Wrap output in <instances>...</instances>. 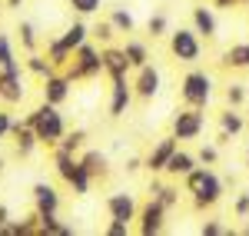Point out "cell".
<instances>
[{
    "label": "cell",
    "mask_w": 249,
    "mask_h": 236,
    "mask_svg": "<svg viewBox=\"0 0 249 236\" xmlns=\"http://www.w3.org/2000/svg\"><path fill=\"white\" fill-rule=\"evenodd\" d=\"M183 190L190 193L193 200V210H213L219 200H223V193H226V183H223V177L213 170V166H206V163H199L193 173H186L183 177Z\"/></svg>",
    "instance_id": "cell-1"
},
{
    "label": "cell",
    "mask_w": 249,
    "mask_h": 236,
    "mask_svg": "<svg viewBox=\"0 0 249 236\" xmlns=\"http://www.w3.org/2000/svg\"><path fill=\"white\" fill-rule=\"evenodd\" d=\"M23 123H30V127L37 130L40 146H50V150H53L60 140H63V133H67V120H63V113H60V107L47 103V100L40 103L37 110H30Z\"/></svg>",
    "instance_id": "cell-2"
},
{
    "label": "cell",
    "mask_w": 249,
    "mask_h": 236,
    "mask_svg": "<svg viewBox=\"0 0 249 236\" xmlns=\"http://www.w3.org/2000/svg\"><path fill=\"white\" fill-rule=\"evenodd\" d=\"M93 37L90 34V27L83 23V17L80 20H73L60 37H50L47 40V57H50V63L57 67V70H63L67 63H70V57H73V50H77L80 43H87V40Z\"/></svg>",
    "instance_id": "cell-3"
},
{
    "label": "cell",
    "mask_w": 249,
    "mask_h": 236,
    "mask_svg": "<svg viewBox=\"0 0 249 236\" xmlns=\"http://www.w3.org/2000/svg\"><path fill=\"white\" fill-rule=\"evenodd\" d=\"M179 100L183 107H196V110H206L213 100V77L199 67H190L183 80H179Z\"/></svg>",
    "instance_id": "cell-4"
},
{
    "label": "cell",
    "mask_w": 249,
    "mask_h": 236,
    "mask_svg": "<svg viewBox=\"0 0 249 236\" xmlns=\"http://www.w3.org/2000/svg\"><path fill=\"white\" fill-rule=\"evenodd\" d=\"M63 73L73 80V83H80V80H93L103 73V54H100V47L96 43H80L77 50H73V57H70V63L63 67Z\"/></svg>",
    "instance_id": "cell-5"
},
{
    "label": "cell",
    "mask_w": 249,
    "mask_h": 236,
    "mask_svg": "<svg viewBox=\"0 0 249 236\" xmlns=\"http://www.w3.org/2000/svg\"><path fill=\"white\" fill-rule=\"evenodd\" d=\"M170 54L173 60L179 63H196L203 57V37L193 30V27H179V30H170Z\"/></svg>",
    "instance_id": "cell-6"
},
{
    "label": "cell",
    "mask_w": 249,
    "mask_h": 236,
    "mask_svg": "<svg viewBox=\"0 0 249 236\" xmlns=\"http://www.w3.org/2000/svg\"><path fill=\"white\" fill-rule=\"evenodd\" d=\"M166 206L160 203L156 197H150L143 206H140V217H136V233L140 236H160L166 230Z\"/></svg>",
    "instance_id": "cell-7"
},
{
    "label": "cell",
    "mask_w": 249,
    "mask_h": 236,
    "mask_svg": "<svg viewBox=\"0 0 249 236\" xmlns=\"http://www.w3.org/2000/svg\"><path fill=\"white\" fill-rule=\"evenodd\" d=\"M203 127H206L203 110H196V107H183V110L173 117L170 133H176L179 140H199V137H203Z\"/></svg>",
    "instance_id": "cell-8"
},
{
    "label": "cell",
    "mask_w": 249,
    "mask_h": 236,
    "mask_svg": "<svg viewBox=\"0 0 249 236\" xmlns=\"http://www.w3.org/2000/svg\"><path fill=\"white\" fill-rule=\"evenodd\" d=\"M179 143H183V140L176 137V133H166V137H160V140L153 143V150L146 153L143 166H146L150 173H163V170H166V163H170V157L176 153V150H179Z\"/></svg>",
    "instance_id": "cell-9"
},
{
    "label": "cell",
    "mask_w": 249,
    "mask_h": 236,
    "mask_svg": "<svg viewBox=\"0 0 249 236\" xmlns=\"http://www.w3.org/2000/svg\"><path fill=\"white\" fill-rule=\"evenodd\" d=\"M133 83L126 77H113L110 80V117L120 120L130 113V103H133Z\"/></svg>",
    "instance_id": "cell-10"
},
{
    "label": "cell",
    "mask_w": 249,
    "mask_h": 236,
    "mask_svg": "<svg viewBox=\"0 0 249 236\" xmlns=\"http://www.w3.org/2000/svg\"><path fill=\"white\" fill-rule=\"evenodd\" d=\"M23 97H27L23 73L20 70H0V103L3 107H17Z\"/></svg>",
    "instance_id": "cell-11"
},
{
    "label": "cell",
    "mask_w": 249,
    "mask_h": 236,
    "mask_svg": "<svg viewBox=\"0 0 249 236\" xmlns=\"http://www.w3.org/2000/svg\"><path fill=\"white\" fill-rule=\"evenodd\" d=\"M107 213H110V219L133 223V219L140 217L136 197H133V193H126V190H120V193H110V197H107Z\"/></svg>",
    "instance_id": "cell-12"
},
{
    "label": "cell",
    "mask_w": 249,
    "mask_h": 236,
    "mask_svg": "<svg viewBox=\"0 0 249 236\" xmlns=\"http://www.w3.org/2000/svg\"><path fill=\"white\" fill-rule=\"evenodd\" d=\"M70 87H73V80L67 77V73H50V77H43V87H40V93L47 103H53V107H63L67 100H70Z\"/></svg>",
    "instance_id": "cell-13"
},
{
    "label": "cell",
    "mask_w": 249,
    "mask_h": 236,
    "mask_svg": "<svg viewBox=\"0 0 249 236\" xmlns=\"http://www.w3.org/2000/svg\"><path fill=\"white\" fill-rule=\"evenodd\" d=\"M160 83H163V77H160V70H156L153 63L140 67V70H136V77H133L136 100H153L156 93H160Z\"/></svg>",
    "instance_id": "cell-14"
},
{
    "label": "cell",
    "mask_w": 249,
    "mask_h": 236,
    "mask_svg": "<svg viewBox=\"0 0 249 236\" xmlns=\"http://www.w3.org/2000/svg\"><path fill=\"white\" fill-rule=\"evenodd\" d=\"M100 54H103V73L113 80V77H126L133 67H130V57H126V50L123 47H113V43H107V47H100Z\"/></svg>",
    "instance_id": "cell-15"
},
{
    "label": "cell",
    "mask_w": 249,
    "mask_h": 236,
    "mask_svg": "<svg viewBox=\"0 0 249 236\" xmlns=\"http://www.w3.org/2000/svg\"><path fill=\"white\" fill-rule=\"evenodd\" d=\"M193 30L199 34L203 40H216L219 34V20H216V7H206V3H196L193 7Z\"/></svg>",
    "instance_id": "cell-16"
},
{
    "label": "cell",
    "mask_w": 249,
    "mask_h": 236,
    "mask_svg": "<svg viewBox=\"0 0 249 236\" xmlns=\"http://www.w3.org/2000/svg\"><path fill=\"white\" fill-rule=\"evenodd\" d=\"M14 153H17L20 160H30L34 157V150L40 146V140H37V130L30 127V123H14Z\"/></svg>",
    "instance_id": "cell-17"
},
{
    "label": "cell",
    "mask_w": 249,
    "mask_h": 236,
    "mask_svg": "<svg viewBox=\"0 0 249 236\" xmlns=\"http://www.w3.org/2000/svg\"><path fill=\"white\" fill-rule=\"evenodd\" d=\"M34 210L37 213H60V193L50 183H34Z\"/></svg>",
    "instance_id": "cell-18"
},
{
    "label": "cell",
    "mask_w": 249,
    "mask_h": 236,
    "mask_svg": "<svg viewBox=\"0 0 249 236\" xmlns=\"http://www.w3.org/2000/svg\"><path fill=\"white\" fill-rule=\"evenodd\" d=\"M80 163H83V170L90 173L93 180H107L110 177V160H107V153H100V150H80Z\"/></svg>",
    "instance_id": "cell-19"
},
{
    "label": "cell",
    "mask_w": 249,
    "mask_h": 236,
    "mask_svg": "<svg viewBox=\"0 0 249 236\" xmlns=\"http://www.w3.org/2000/svg\"><path fill=\"white\" fill-rule=\"evenodd\" d=\"M196 166H199V157H196V153H190V150H176L163 173H166V177H179V180H183L186 173H193Z\"/></svg>",
    "instance_id": "cell-20"
},
{
    "label": "cell",
    "mask_w": 249,
    "mask_h": 236,
    "mask_svg": "<svg viewBox=\"0 0 249 236\" xmlns=\"http://www.w3.org/2000/svg\"><path fill=\"white\" fill-rule=\"evenodd\" d=\"M37 226H40V217H37V210H34L30 217L3 223L0 226V236H37Z\"/></svg>",
    "instance_id": "cell-21"
},
{
    "label": "cell",
    "mask_w": 249,
    "mask_h": 236,
    "mask_svg": "<svg viewBox=\"0 0 249 236\" xmlns=\"http://www.w3.org/2000/svg\"><path fill=\"white\" fill-rule=\"evenodd\" d=\"M37 217H40L37 236H73V233H77L70 223H60L57 213H37Z\"/></svg>",
    "instance_id": "cell-22"
},
{
    "label": "cell",
    "mask_w": 249,
    "mask_h": 236,
    "mask_svg": "<svg viewBox=\"0 0 249 236\" xmlns=\"http://www.w3.org/2000/svg\"><path fill=\"white\" fill-rule=\"evenodd\" d=\"M219 63L226 70H249V43H232L230 50H223Z\"/></svg>",
    "instance_id": "cell-23"
},
{
    "label": "cell",
    "mask_w": 249,
    "mask_h": 236,
    "mask_svg": "<svg viewBox=\"0 0 249 236\" xmlns=\"http://www.w3.org/2000/svg\"><path fill=\"white\" fill-rule=\"evenodd\" d=\"M243 127H246V120H243V113H239V107H226V110H219V130H226L230 137H239Z\"/></svg>",
    "instance_id": "cell-24"
},
{
    "label": "cell",
    "mask_w": 249,
    "mask_h": 236,
    "mask_svg": "<svg viewBox=\"0 0 249 236\" xmlns=\"http://www.w3.org/2000/svg\"><path fill=\"white\" fill-rule=\"evenodd\" d=\"M23 67H27V70H30L34 77H40V80L50 77V73H57V67L50 63V57H47V54H37V50H34V54H27Z\"/></svg>",
    "instance_id": "cell-25"
},
{
    "label": "cell",
    "mask_w": 249,
    "mask_h": 236,
    "mask_svg": "<svg viewBox=\"0 0 249 236\" xmlns=\"http://www.w3.org/2000/svg\"><path fill=\"white\" fill-rule=\"evenodd\" d=\"M123 50H126V57H130V67H133V70H140V67L150 63V47H146L143 40H126Z\"/></svg>",
    "instance_id": "cell-26"
},
{
    "label": "cell",
    "mask_w": 249,
    "mask_h": 236,
    "mask_svg": "<svg viewBox=\"0 0 249 236\" xmlns=\"http://www.w3.org/2000/svg\"><path fill=\"white\" fill-rule=\"evenodd\" d=\"M150 197H156L166 210H176V206H179V190H176V186H163L160 180L150 183Z\"/></svg>",
    "instance_id": "cell-27"
},
{
    "label": "cell",
    "mask_w": 249,
    "mask_h": 236,
    "mask_svg": "<svg viewBox=\"0 0 249 236\" xmlns=\"http://www.w3.org/2000/svg\"><path fill=\"white\" fill-rule=\"evenodd\" d=\"M0 70H20L17 50H14V40L7 34H0Z\"/></svg>",
    "instance_id": "cell-28"
},
{
    "label": "cell",
    "mask_w": 249,
    "mask_h": 236,
    "mask_svg": "<svg viewBox=\"0 0 249 236\" xmlns=\"http://www.w3.org/2000/svg\"><path fill=\"white\" fill-rule=\"evenodd\" d=\"M57 146H60V150H67V153H77V157H80V150L87 146V130H67Z\"/></svg>",
    "instance_id": "cell-29"
},
{
    "label": "cell",
    "mask_w": 249,
    "mask_h": 236,
    "mask_svg": "<svg viewBox=\"0 0 249 236\" xmlns=\"http://www.w3.org/2000/svg\"><path fill=\"white\" fill-rule=\"evenodd\" d=\"M17 34H20V47L27 50V54H34L40 47V37H37V27L30 23V20H20V27H17Z\"/></svg>",
    "instance_id": "cell-30"
},
{
    "label": "cell",
    "mask_w": 249,
    "mask_h": 236,
    "mask_svg": "<svg viewBox=\"0 0 249 236\" xmlns=\"http://www.w3.org/2000/svg\"><path fill=\"white\" fill-rule=\"evenodd\" d=\"M110 20H113V27L120 34H133V27H136L133 14H130L126 7H113V10H110Z\"/></svg>",
    "instance_id": "cell-31"
},
{
    "label": "cell",
    "mask_w": 249,
    "mask_h": 236,
    "mask_svg": "<svg viewBox=\"0 0 249 236\" xmlns=\"http://www.w3.org/2000/svg\"><path fill=\"white\" fill-rule=\"evenodd\" d=\"M146 30H150V37H153V40L170 37V17H166V14H153V17L146 20Z\"/></svg>",
    "instance_id": "cell-32"
},
{
    "label": "cell",
    "mask_w": 249,
    "mask_h": 236,
    "mask_svg": "<svg viewBox=\"0 0 249 236\" xmlns=\"http://www.w3.org/2000/svg\"><path fill=\"white\" fill-rule=\"evenodd\" d=\"M67 3H70V10L77 17H93V14H100V7H103V0H67Z\"/></svg>",
    "instance_id": "cell-33"
},
{
    "label": "cell",
    "mask_w": 249,
    "mask_h": 236,
    "mask_svg": "<svg viewBox=\"0 0 249 236\" xmlns=\"http://www.w3.org/2000/svg\"><path fill=\"white\" fill-rule=\"evenodd\" d=\"M116 34H120V30L113 27V20H110V17H107V20H100V23L93 27V37L100 40V47H107V43H113V37H116Z\"/></svg>",
    "instance_id": "cell-34"
},
{
    "label": "cell",
    "mask_w": 249,
    "mask_h": 236,
    "mask_svg": "<svg viewBox=\"0 0 249 236\" xmlns=\"http://www.w3.org/2000/svg\"><path fill=\"white\" fill-rule=\"evenodd\" d=\"M246 83H230V87H226V103H230V107H243V103H246Z\"/></svg>",
    "instance_id": "cell-35"
},
{
    "label": "cell",
    "mask_w": 249,
    "mask_h": 236,
    "mask_svg": "<svg viewBox=\"0 0 249 236\" xmlns=\"http://www.w3.org/2000/svg\"><path fill=\"white\" fill-rule=\"evenodd\" d=\"M196 157H199V163H206V166H216L219 163V143H203Z\"/></svg>",
    "instance_id": "cell-36"
},
{
    "label": "cell",
    "mask_w": 249,
    "mask_h": 236,
    "mask_svg": "<svg viewBox=\"0 0 249 236\" xmlns=\"http://www.w3.org/2000/svg\"><path fill=\"white\" fill-rule=\"evenodd\" d=\"M230 230L219 223V219H203V226H199V236H226Z\"/></svg>",
    "instance_id": "cell-37"
},
{
    "label": "cell",
    "mask_w": 249,
    "mask_h": 236,
    "mask_svg": "<svg viewBox=\"0 0 249 236\" xmlns=\"http://www.w3.org/2000/svg\"><path fill=\"white\" fill-rule=\"evenodd\" d=\"M126 233H130V223H123V219H110L103 226V236H126Z\"/></svg>",
    "instance_id": "cell-38"
},
{
    "label": "cell",
    "mask_w": 249,
    "mask_h": 236,
    "mask_svg": "<svg viewBox=\"0 0 249 236\" xmlns=\"http://www.w3.org/2000/svg\"><path fill=\"white\" fill-rule=\"evenodd\" d=\"M232 210H236V217L246 219L249 217V193H239V197L232 200Z\"/></svg>",
    "instance_id": "cell-39"
},
{
    "label": "cell",
    "mask_w": 249,
    "mask_h": 236,
    "mask_svg": "<svg viewBox=\"0 0 249 236\" xmlns=\"http://www.w3.org/2000/svg\"><path fill=\"white\" fill-rule=\"evenodd\" d=\"M14 123H17V120L10 117L7 110H0V140H7L10 133H14Z\"/></svg>",
    "instance_id": "cell-40"
},
{
    "label": "cell",
    "mask_w": 249,
    "mask_h": 236,
    "mask_svg": "<svg viewBox=\"0 0 249 236\" xmlns=\"http://www.w3.org/2000/svg\"><path fill=\"white\" fill-rule=\"evenodd\" d=\"M213 7L216 10H232V7H239V0H213Z\"/></svg>",
    "instance_id": "cell-41"
},
{
    "label": "cell",
    "mask_w": 249,
    "mask_h": 236,
    "mask_svg": "<svg viewBox=\"0 0 249 236\" xmlns=\"http://www.w3.org/2000/svg\"><path fill=\"white\" fill-rule=\"evenodd\" d=\"M136 170H143V160H140V157H130V160H126V173H136Z\"/></svg>",
    "instance_id": "cell-42"
},
{
    "label": "cell",
    "mask_w": 249,
    "mask_h": 236,
    "mask_svg": "<svg viewBox=\"0 0 249 236\" xmlns=\"http://www.w3.org/2000/svg\"><path fill=\"white\" fill-rule=\"evenodd\" d=\"M216 143H219V146H226V143H232V137L226 133V130H219V133H216Z\"/></svg>",
    "instance_id": "cell-43"
},
{
    "label": "cell",
    "mask_w": 249,
    "mask_h": 236,
    "mask_svg": "<svg viewBox=\"0 0 249 236\" xmlns=\"http://www.w3.org/2000/svg\"><path fill=\"white\" fill-rule=\"evenodd\" d=\"M3 223H10V206L0 203V226H3Z\"/></svg>",
    "instance_id": "cell-44"
},
{
    "label": "cell",
    "mask_w": 249,
    "mask_h": 236,
    "mask_svg": "<svg viewBox=\"0 0 249 236\" xmlns=\"http://www.w3.org/2000/svg\"><path fill=\"white\" fill-rule=\"evenodd\" d=\"M3 3H7L10 10H20V7H23V0H3Z\"/></svg>",
    "instance_id": "cell-45"
},
{
    "label": "cell",
    "mask_w": 249,
    "mask_h": 236,
    "mask_svg": "<svg viewBox=\"0 0 249 236\" xmlns=\"http://www.w3.org/2000/svg\"><path fill=\"white\" fill-rule=\"evenodd\" d=\"M3 166H7V163H3V160H0V177H3Z\"/></svg>",
    "instance_id": "cell-46"
},
{
    "label": "cell",
    "mask_w": 249,
    "mask_h": 236,
    "mask_svg": "<svg viewBox=\"0 0 249 236\" xmlns=\"http://www.w3.org/2000/svg\"><path fill=\"white\" fill-rule=\"evenodd\" d=\"M246 170H249V150H246Z\"/></svg>",
    "instance_id": "cell-47"
},
{
    "label": "cell",
    "mask_w": 249,
    "mask_h": 236,
    "mask_svg": "<svg viewBox=\"0 0 249 236\" xmlns=\"http://www.w3.org/2000/svg\"><path fill=\"white\" fill-rule=\"evenodd\" d=\"M239 3H249V0H239Z\"/></svg>",
    "instance_id": "cell-48"
},
{
    "label": "cell",
    "mask_w": 249,
    "mask_h": 236,
    "mask_svg": "<svg viewBox=\"0 0 249 236\" xmlns=\"http://www.w3.org/2000/svg\"><path fill=\"white\" fill-rule=\"evenodd\" d=\"M246 193H249V190H246Z\"/></svg>",
    "instance_id": "cell-49"
}]
</instances>
